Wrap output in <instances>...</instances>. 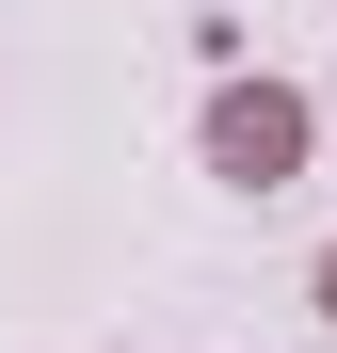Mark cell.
<instances>
[{
    "label": "cell",
    "mask_w": 337,
    "mask_h": 353,
    "mask_svg": "<svg viewBox=\"0 0 337 353\" xmlns=\"http://www.w3.org/2000/svg\"><path fill=\"white\" fill-rule=\"evenodd\" d=\"M209 176H225V193H289V176H305V145H321V112L289 97V81H209Z\"/></svg>",
    "instance_id": "1"
},
{
    "label": "cell",
    "mask_w": 337,
    "mask_h": 353,
    "mask_svg": "<svg viewBox=\"0 0 337 353\" xmlns=\"http://www.w3.org/2000/svg\"><path fill=\"white\" fill-rule=\"evenodd\" d=\"M321 321H337V241H321Z\"/></svg>",
    "instance_id": "2"
}]
</instances>
